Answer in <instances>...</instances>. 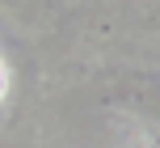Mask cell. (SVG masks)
<instances>
[{
  "instance_id": "1",
  "label": "cell",
  "mask_w": 160,
  "mask_h": 148,
  "mask_svg": "<svg viewBox=\"0 0 160 148\" xmlns=\"http://www.w3.org/2000/svg\"><path fill=\"white\" fill-rule=\"evenodd\" d=\"M0 93H4V68H0Z\"/></svg>"
}]
</instances>
